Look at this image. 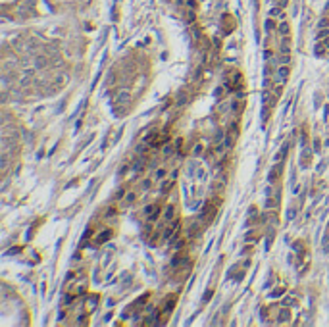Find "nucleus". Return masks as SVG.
Wrapping results in <instances>:
<instances>
[{"instance_id":"1","label":"nucleus","mask_w":329,"mask_h":327,"mask_svg":"<svg viewBox=\"0 0 329 327\" xmlns=\"http://www.w3.org/2000/svg\"><path fill=\"white\" fill-rule=\"evenodd\" d=\"M287 77H289V67H287V65L279 67V79H281V81H285Z\"/></svg>"},{"instance_id":"2","label":"nucleus","mask_w":329,"mask_h":327,"mask_svg":"<svg viewBox=\"0 0 329 327\" xmlns=\"http://www.w3.org/2000/svg\"><path fill=\"white\" fill-rule=\"evenodd\" d=\"M106 239H110V233H108V231H104V233H100V237H98L96 240H98V243H104Z\"/></svg>"},{"instance_id":"3","label":"nucleus","mask_w":329,"mask_h":327,"mask_svg":"<svg viewBox=\"0 0 329 327\" xmlns=\"http://www.w3.org/2000/svg\"><path fill=\"white\" fill-rule=\"evenodd\" d=\"M169 218H173V208L171 206L166 208V219H169Z\"/></svg>"},{"instance_id":"4","label":"nucleus","mask_w":329,"mask_h":327,"mask_svg":"<svg viewBox=\"0 0 329 327\" xmlns=\"http://www.w3.org/2000/svg\"><path fill=\"white\" fill-rule=\"evenodd\" d=\"M279 29H281L283 35H289V27H287V23H281V27H279Z\"/></svg>"},{"instance_id":"5","label":"nucleus","mask_w":329,"mask_h":327,"mask_svg":"<svg viewBox=\"0 0 329 327\" xmlns=\"http://www.w3.org/2000/svg\"><path fill=\"white\" fill-rule=\"evenodd\" d=\"M323 44H325V46L329 48V39H325V40H323Z\"/></svg>"}]
</instances>
